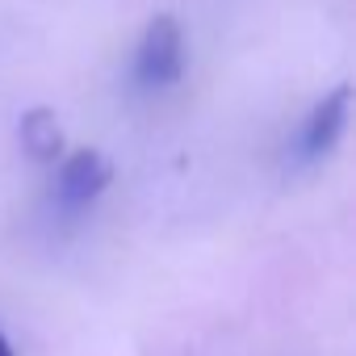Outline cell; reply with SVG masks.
Masks as SVG:
<instances>
[{"instance_id": "cell-1", "label": "cell", "mask_w": 356, "mask_h": 356, "mask_svg": "<svg viewBox=\"0 0 356 356\" xmlns=\"http://www.w3.org/2000/svg\"><path fill=\"white\" fill-rule=\"evenodd\" d=\"M185 67H189V42L181 22L168 13L151 17L130 55V84L147 97H159L185 80Z\"/></svg>"}, {"instance_id": "cell-2", "label": "cell", "mask_w": 356, "mask_h": 356, "mask_svg": "<svg viewBox=\"0 0 356 356\" xmlns=\"http://www.w3.org/2000/svg\"><path fill=\"white\" fill-rule=\"evenodd\" d=\"M113 185V163L97 151V147H76L63 151V159L55 163V206L63 214H84L92 210L105 189Z\"/></svg>"}, {"instance_id": "cell-3", "label": "cell", "mask_w": 356, "mask_h": 356, "mask_svg": "<svg viewBox=\"0 0 356 356\" xmlns=\"http://www.w3.org/2000/svg\"><path fill=\"white\" fill-rule=\"evenodd\" d=\"M348 118H352V88H348V84H335L331 92H323V97L306 109V118H302V126H298V138H293V159H298V163H318V159H327V155L339 147V138H343V130H348Z\"/></svg>"}, {"instance_id": "cell-4", "label": "cell", "mask_w": 356, "mask_h": 356, "mask_svg": "<svg viewBox=\"0 0 356 356\" xmlns=\"http://www.w3.org/2000/svg\"><path fill=\"white\" fill-rule=\"evenodd\" d=\"M22 147H26L30 159L51 163V168L63 159L67 143H63V126L55 122L51 109H30V113L22 118Z\"/></svg>"}, {"instance_id": "cell-5", "label": "cell", "mask_w": 356, "mask_h": 356, "mask_svg": "<svg viewBox=\"0 0 356 356\" xmlns=\"http://www.w3.org/2000/svg\"><path fill=\"white\" fill-rule=\"evenodd\" d=\"M0 356H17V352H13V343H9V335H5V331H0Z\"/></svg>"}]
</instances>
